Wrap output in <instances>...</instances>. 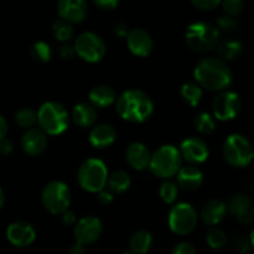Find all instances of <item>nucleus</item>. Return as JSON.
<instances>
[{"label": "nucleus", "mask_w": 254, "mask_h": 254, "mask_svg": "<svg viewBox=\"0 0 254 254\" xmlns=\"http://www.w3.org/2000/svg\"><path fill=\"white\" fill-rule=\"evenodd\" d=\"M51 30L55 39L64 42V44H67V42H68L69 40L73 39L74 36L73 25L64 19H60L57 20V21H55L54 24H52Z\"/></svg>", "instance_id": "29"}, {"label": "nucleus", "mask_w": 254, "mask_h": 254, "mask_svg": "<svg viewBox=\"0 0 254 254\" xmlns=\"http://www.w3.org/2000/svg\"><path fill=\"white\" fill-rule=\"evenodd\" d=\"M181 97L191 107L198 106L203 96V91L196 82H186L181 87Z\"/></svg>", "instance_id": "28"}, {"label": "nucleus", "mask_w": 254, "mask_h": 254, "mask_svg": "<svg viewBox=\"0 0 254 254\" xmlns=\"http://www.w3.org/2000/svg\"><path fill=\"white\" fill-rule=\"evenodd\" d=\"M113 193L108 190V189H104V190L99 191L98 192V201L104 206H108L113 202Z\"/></svg>", "instance_id": "43"}, {"label": "nucleus", "mask_w": 254, "mask_h": 254, "mask_svg": "<svg viewBox=\"0 0 254 254\" xmlns=\"http://www.w3.org/2000/svg\"><path fill=\"white\" fill-rule=\"evenodd\" d=\"M206 242L212 250H222L228 243V237L221 228L211 227L206 233Z\"/></svg>", "instance_id": "31"}, {"label": "nucleus", "mask_w": 254, "mask_h": 254, "mask_svg": "<svg viewBox=\"0 0 254 254\" xmlns=\"http://www.w3.org/2000/svg\"><path fill=\"white\" fill-rule=\"evenodd\" d=\"M179 151L183 160L190 163V165H198V164L205 163L210 155V148L207 143L203 139L196 138V136H190L183 140Z\"/></svg>", "instance_id": "13"}, {"label": "nucleus", "mask_w": 254, "mask_h": 254, "mask_svg": "<svg viewBox=\"0 0 254 254\" xmlns=\"http://www.w3.org/2000/svg\"><path fill=\"white\" fill-rule=\"evenodd\" d=\"M71 118L79 128H91L97 122L98 113L96 107L92 106L89 102H81L73 107Z\"/></svg>", "instance_id": "23"}, {"label": "nucleus", "mask_w": 254, "mask_h": 254, "mask_svg": "<svg viewBox=\"0 0 254 254\" xmlns=\"http://www.w3.org/2000/svg\"><path fill=\"white\" fill-rule=\"evenodd\" d=\"M253 160H254V148H253Z\"/></svg>", "instance_id": "50"}, {"label": "nucleus", "mask_w": 254, "mask_h": 254, "mask_svg": "<svg viewBox=\"0 0 254 254\" xmlns=\"http://www.w3.org/2000/svg\"><path fill=\"white\" fill-rule=\"evenodd\" d=\"M127 45L129 51L138 57L149 56L154 49V41L150 34L141 27H136L129 31L127 36Z\"/></svg>", "instance_id": "15"}, {"label": "nucleus", "mask_w": 254, "mask_h": 254, "mask_svg": "<svg viewBox=\"0 0 254 254\" xmlns=\"http://www.w3.org/2000/svg\"><path fill=\"white\" fill-rule=\"evenodd\" d=\"M74 52L79 59L88 64H97L106 56L107 46L98 34L92 31L82 32L74 40Z\"/></svg>", "instance_id": "10"}, {"label": "nucleus", "mask_w": 254, "mask_h": 254, "mask_svg": "<svg viewBox=\"0 0 254 254\" xmlns=\"http://www.w3.org/2000/svg\"><path fill=\"white\" fill-rule=\"evenodd\" d=\"M61 221L64 226H74L77 222V217L74 215V212L67 210L66 212H64L61 215Z\"/></svg>", "instance_id": "45"}, {"label": "nucleus", "mask_w": 254, "mask_h": 254, "mask_svg": "<svg viewBox=\"0 0 254 254\" xmlns=\"http://www.w3.org/2000/svg\"><path fill=\"white\" fill-rule=\"evenodd\" d=\"M21 148L30 156L41 155L47 148V135L40 128L27 129L21 138Z\"/></svg>", "instance_id": "17"}, {"label": "nucleus", "mask_w": 254, "mask_h": 254, "mask_svg": "<svg viewBox=\"0 0 254 254\" xmlns=\"http://www.w3.org/2000/svg\"><path fill=\"white\" fill-rule=\"evenodd\" d=\"M5 202V196H4V191L1 190V188H0V208L2 207V205H4Z\"/></svg>", "instance_id": "49"}, {"label": "nucleus", "mask_w": 254, "mask_h": 254, "mask_svg": "<svg viewBox=\"0 0 254 254\" xmlns=\"http://www.w3.org/2000/svg\"><path fill=\"white\" fill-rule=\"evenodd\" d=\"M243 44L238 40H226L217 45V54L222 61H233L242 55Z\"/></svg>", "instance_id": "26"}, {"label": "nucleus", "mask_w": 254, "mask_h": 254, "mask_svg": "<svg viewBox=\"0 0 254 254\" xmlns=\"http://www.w3.org/2000/svg\"><path fill=\"white\" fill-rule=\"evenodd\" d=\"M227 215V206L226 202L218 198L208 200L201 210V220L205 225L210 227H215L218 223L222 222Z\"/></svg>", "instance_id": "20"}, {"label": "nucleus", "mask_w": 254, "mask_h": 254, "mask_svg": "<svg viewBox=\"0 0 254 254\" xmlns=\"http://www.w3.org/2000/svg\"><path fill=\"white\" fill-rule=\"evenodd\" d=\"M211 108H212V116L216 121L228 122L235 119L240 114L242 101L238 93L225 89L213 98Z\"/></svg>", "instance_id": "11"}, {"label": "nucleus", "mask_w": 254, "mask_h": 254, "mask_svg": "<svg viewBox=\"0 0 254 254\" xmlns=\"http://www.w3.org/2000/svg\"><path fill=\"white\" fill-rule=\"evenodd\" d=\"M198 221L197 211L188 202H179L169 211L168 223L170 230L175 235H190L196 228Z\"/></svg>", "instance_id": "9"}, {"label": "nucleus", "mask_w": 254, "mask_h": 254, "mask_svg": "<svg viewBox=\"0 0 254 254\" xmlns=\"http://www.w3.org/2000/svg\"><path fill=\"white\" fill-rule=\"evenodd\" d=\"M124 254H131V253H124Z\"/></svg>", "instance_id": "52"}, {"label": "nucleus", "mask_w": 254, "mask_h": 254, "mask_svg": "<svg viewBox=\"0 0 254 254\" xmlns=\"http://www.w3.org/2000/svg\"><path fill=\"white\" fill-rule=\"evenodd\" d=\"M222 153L225 160L233 168H246L253 161V146L246 136L230 134L223 141Z\"/></svg>", "instance_id": "7"}, {"label": "nucleus", "mask_w": 254, "mask_h": 254, "mask_svg": "<svg viewBox=\"0 0 254 254\" xmlns=\"http://www.w3.org/2000/svg\"><path fill=\"white\" fill-rule=\"evenodd\" d=\"M159 195H160V198L168 205H171L176 201L179 195V186L178 184H175L174 181L165 180L160 185V189H159Z\"/></svg>", "instance_id": "34"}, {"label": "nucleus", "mask_w": 254, "mask_h": 254, "mask_svg": "<svg viewBox=\"0 0 254 254\" xmlns=\"http://www.w3.org/2000/svg\"><path fill=\"white\" fill-rule=\"evenodd\" d=\"M153 246V236L149 231L139 230L131 235L129 240V250L131 254H146Z\"/></svg>", "instance_id": "25"}, {"label": "nucleus", "mask_w": 254, "mask_h": 254, "mask_svg": "<svg viewBox=\"0 0 254 254\" xmlns=\"http://www.w3.org/2000/svg\"><path fill=\"white\" fill-rule=\"evenodd\" d=\"M129 27L127 26L124 22H118V24H116L113 26V32L116 36L121 37V39H127V36H128L129 34Z\"/></svg>", "instance_id": "42"}, {"label": "nucleus", "mask_w": 254, "mask_h": 254, "mask_svg": "<svg viewBox=\"0 0 254 254\" xmlns=\"http://www.w3.org/2000/svg\"><path fill=\"white\" fill-rule=\"evenodd\" d=\"M76 55L74 52V47L72 45H69L68 42L67 44H62L59 49V56L61 57L62 60H71L72 57Z\"/></svg>", "instance_id": "40"}, {"label": "nucleus", "mask_w": 254, "mask_h": 254, "mask_svg": "<svg viewBox=\"0 0 254 254\" xmlns=\"http://www.w3.org/2000/svg\"><path fill=\"white\" fill-rule=\"evenodd\" d=\"M253 213H254V203H253Z\"/></svg>", "instance_id": "51"}, {"label": "nucleus", "mask_w": 254, "mask_h": 254, "mask_svg": "<svg viewBox=\"0 0 254 254\" xmlns=\"http://www.w3.org/2000/svg\"><path fill=\"white\" fill-rule=\"evenodd\" d=\"M117 113L130 123H144L154 113V102L140 89H127L116 101Z\"/></svg>", "instance_id": "2"}, {"label": "nucleus", "mask_w": 254, "mask_h": 254, "mask_svg": "<svg viewBox=\"0 0 254 254\" xmlns=\"http://www.w3.org/2000/svg\"><path fill=\"white\" fill-rule=\"evenodd\" d=\"M12 150H14V144H12V141L9 138L5 136V138L0 139V154L1 155H10Z\"/></svg>", "instance_id": "41"}, {"label": "nucleus", "mask_w": 254, "mask_h": 254, "mask_svg": "<svg viewBox=\"0 0 254 254\" xmlns=\"http://www.w3.org/2000/svg\"><path fill=\"white\" fill-rule=\"evenodd\" d=\"M197 9L203 10V11H211L215 10L218 5H221L222 0H190Z\"/></svg>", "instance_id": "38"}, {"label": "nucleus", "mask_w": 254, "mask_h": 254, "mask_svg": "<svg viewBox=\"0 0 254 254\" xmlns=\"http://www.w3.org/2000/svg\"><path fill=\"white\" fill-rule=\"evenodd\" d=\"M89 144L96 149H106L117 140V131L109 124H97L89 131Z\"/></svg>", "instance_id": "21"}, {"label": "nucleus", "mask_w": 254, "mask_h": 254, "mask_svg": "<svg viewBox=\"0 0 254 254\" xmlns=\"http://www.w3.org/2000/svg\"><path fill=\"white\" fill-rule=\"evenodd\" d=\"M103 233V223L96 216L82 217L73 226V236L76 242L88 246L97 242Z\"/></svg>", "instance_id": "12"}, {"label": "nucleus", "mask_w": 254, "mask_h": 254, "mask_svg": "<svg viewBox=\"0 0 254 254\" xmlns=\"http://www.w3.org/2000/svg\"><path fill=\"white\" fill-rule=\"evenodd\" d=\"M94 4L103 10H112L118 6L119 0H93Z\"/></svg>", "instance_id": "44"}, {"label": "nucleus", "mask_w": 254, "mask_h": 254, "mask_svg": "<svg viewBox=\"0 0 254 254\" xmlns=\"http://www.w3.org/2000/svg\"><path fill=\"white\" fill-rule=\"evenodd\" d=\"M193 126L198 133L203 134V135H210L216 129V119L213 118L212 114L207 113V112H201V113L196 114L193 118Z\"/></svg>", "instance_id": "30"}, {"label": "nucleus", "mask_w": 254, "mask_h": 254, "mask_svg": "<svg viewBox=\"0 0 254 254\" xmlns=\"http://www.w3.org/2000/svg\"><path fill=\"white\" fill-rule=\"evenodd\" d=\"M183 166V158L176 146L171 144L160 146L154 154H151L149 169L155 176L169 180L175 176Z\"/></svg>", "instance_id": "5"}, {"label": "nucleus", "mask_w": 254, "mask_h": 254, "mask_svg": "<svg viewBox=\"0 0 254 254\" xmlns=\"http://www.w3.org/2000/svg\"><path fill=\"white\" fill-rule=\"evenodd\" d=\"M225 15L236 17L240 15L245 9V1L243 0H222L221 1Z\"/></svg>", "instance_id": "35"}, {"label": "nucleus", "mask_w": 254, "mask_h": 254, "mask_svg": "<svg viewBox=\"0 0 254 254\" xmlns=\"http://www.w3.org/2000/svg\"><path fill=\"white\" fill-rule=\"evenodd\" d=\"M15 122H16L17 126L25 128L26 130L34 128L35 124L37 123V112L32 108H29V107L19 109L15 114Z\"/></svg>", "instance_id": "32"}, {"label": "nucleus", "mask_w": 254, "mask_h": 254, "mask_svg": "<svg viewBox=\"0 0 254 254\" xmlns=\"http://www.w3.org/2000/svg\"><path fill=\"white\" fill-rule=\"evenodd\" d=\"M57 10L61 19L71 22L83 21L87 15L86 0H59Z\"/></svg>", "instance_id": "18"}, {"label": "nucleus", "mask_w": 254, "mask_h": 254, "mask_svg": "<svg viewBox=\"0 0 254 254\" xmlns=\"http://www.w3.org/2000/svg\"><path fill=\"white\" fill-rule=\"evenodd\" d=\"M7 134V122L5 121L4 117L0 114V139L5 138Z\"/></svg>", "instance_id": "47"}, {"label": "nucleus", "mask_w": 254, "mask_h": 254, "mask_svg": "<svg viewBox=\"0 0 254 254\" xmlns=\"http://www.w3.org/2000/svg\"><path fill=\"white\" fill-rule=\"evenodd\" d=\"M226 206H227V212L235 216L238 222L243 225H250L253 221V202L248 196L243 193H235L231 196Z\"/></svg>", "instance_id": "16"}, {"label": "nucleus", "mask_w": 254, "mask_h": 254, "mask_svg": "<svg viewBox=\"0 0 254 254\" xmlns=\"http://www.w3.org/2000/svg\"><path fill=\"white\" fill-rule=\"evenodd\" d=\"M69 254H86V246L74 242L69 248Z\"/></svg>", "instance_id": "46"}, {"label": "nucleus", "mask_w": 254, "mask_h": 254, "mask_svg": "<svg viewBox=\"0 0 254 254\" xmlns=\"http://www.w3.org/2000/svg\"><path fill=\"white\" fill-rule=\"evenodd\" d=\"M131 180L128 173L123 170H117L108 176L107 188L112 193H123L130 188Z\"/></svg>", "instance_id": "27"}, {"label": "nucleus", "mask_w": 254, "mask_h": 254, "mask_svg": "<svg viewBox=\"0 0 254 254\" xmlns=\"http://www.w3.org/2000/svg\"><path fill=\"white\" fill-rule=\"evenodd\" d=\"M88 98L89 103L96 108H107L116 103L117 93L112 87L107 84H99L89 91Z\"/></svg>", "instance_id": "24"}, {"label": "nucleus", "mask_w": 254, "mask_h": 254, "mask_svg": "<svg viewBox=\"0 0 254 254\" xmlns=\"http://www.w3.org/2000/svg\"><path fill=\"white\" fill-rule=\"evenodd\" d=\"M6 238L14 247L25 248L35 242L36 231L25 221H15L7 227Z\"/></svg>", "instance_id": "14"}, {"label": "nucleus", "mask_w": 254, "mask_h": 254, "mask_svg": "<svg viewBox=\"0 0 254 254\" xmlns=\"http://www.w3.org/2000/svg\"><path fill=\"white\" fill-rule=\"evenodd\" d=\"M217 30L218 31H225V32H232L235 31L238 27V21L236 17L228 16V15H222V16L217 17Z\"/></svg>", "instance_id": "36"}, {"label": "nucleus", "mask_w": 254, "mask_h": 254, "mask_svg": "<svg viewBox=\"0 0 254 254\" xmlns=\"http://www.w3.org/2000/svg\"><path fill=\"white\" fill-rule=\"evenodd\" d=\"M108 169L107 165L97 158L87 159L79 166L77 173V181L84 191L91 193H98L104 190L108 180Z\"/></svg>", "instance_id": "4"}, {"label": "nucleus", "mask_w": 254, "mask_h": 254, "mask_svg": "<svg viewBox=\"0 0 254 254\" xmlns=\"http://www.w3.org/2000/svg\"><path fill=\"white\" fill-rule=\"evenodd\" d=\"M193 78L201 88L222 92L231 86L233 74L225 61L215 57H206L198 61L193 68Z\"/></svg>", "instance_id": "1"}, {"label": "nucleus", "mask_w": 254, "mask_h": 254, "mask_svg": "<svg viewBox=\"0 0 254 254\" xmlns=\"http://www.w3.org/2000/svg\"><path fill=\"white\" fill-rule=\"evenodd\" d=\"M185 40L192 51L203 54L217 47L220 44V31L210 22L196 21L186 30Z\"/></svg>", "instance_id": "6"}, {"label": "nucleus", "mask_w": 254, "mask_h": 254, "mask_svg": "<svg viewBox=\"0 0 254 254\" xmlns=\"http://www.w3.org/2000/svg\"><path fill=\"white\" fill-rule=\"evenodd\" d=\"M30 55H31L35 61L40 62V64H46L51 60L52 51L47 42L37 41L30 47Z\"/></svg>", "instance_id": "33"}, {"label": "nucleus", "mask_w": 254, "mask_h": 254, "mask_svg": "<svg viewBox=\"0 0 254 254\" xmlns=\"http://www.w3.org/2000/svg\"><path fill=\"white\" fill-rule=\"evenodd\" d=\"M233 247L235 250L237 251L238 253H247L250 251L251 245H250V240L246 238L243 235H236L233 237Z\"/></svg>", "instance_id": "37"}, {"label": "nucleus", "mask_w": 254, "mask_h": 254, "mask_svg": "<svg viewBox=\"0 0 254 254\" xmlns=\"http://www.w3.org/2000/svg\"><path fill=\"white\" fill-rule=\"evenodd\" d=\"M37 124L46 135H60L68 129L69 114L59 102H46L37 111Z\"/></svg>", "instance_id": "3"}, {"label": "nucleus", "mask_w": 254, "mask_h": 254, "mask_svg": "<svg viewBox=\"0 0 254 254\" xmlns=\"http://www.w3.org/2000/svg\"><path fill=\"white\" fill-rule=\"evenodd\" d=\"M71 190L64 181H50L42 190V206L52 215H62L66 212L71 205Z\"/></svg>", "instance_id": "8"}, {"label": "nucleus", "mask_w": 254, "mask_h": 254, "mask_svg": "<svg viewBox=\"0 0 254 254\" xmlns=\"http://www.w3.org/2000/svg\"><path fill=\"white\" fill-rule=\"evenodd\" d=\"M151 154L149 151L148 146L144 145L143 143H131L127 148L126 151V160L129 164L130 168H133L136 171H143L146 168H149L150 164Z\"/></svg>", "instance_id": "19"}, {"label": "nucleus", "mask_w": 254, "mask_h": 254, "mask_svg": "<svg viewBox=\"0 0 254 254\" xmlns=\"http://www.w3.org/2000/svg\"><path fill=\"white\" fill-rule=\"evenodd\" d=\"M248 240H250V245L254 248V227L252 228V231H251L250 237H248Z\"/></svg>", "instance_id": "48"}, {"label": "nucleus", "mask_w": 254, "mask_h": 254, "mask_svg": "<svg viewBox=\"0 0 254 254\" xmlns=\"http://www.w3.org/2000/svg\"><path fill=\"white\" fill-rule=\"evenodd\" d=\"M171 254H197L196 248L189 242H180L173 248Z\"/></svg>", "instance_id": "39"}, {"label": "nucleus", "mask_w": 254, "mask_h": 254, "mask_svg": "<svg viewBox=\"0 0 254 254\" xmlns=\"http://www.w3.org/2000/svg\"><path fill=\"white\" fill-rule=\"evenodd\" d=\"M178 175V186L186 191H195L202 185L203 174L196 165L181 166Z\"/></svg>", "instance_id": "22"}]
</instances>
